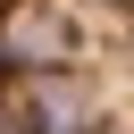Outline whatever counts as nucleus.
Listing matches in <instances>:
<instances>
[{"label": "nucleus", "instance_id": "f257e3e1", "mask_svg": "<svg viewBox=\"0 0 134 134\" xmlns=\"http://www.w3.org/2000/svg\"><path fill=\"white\" fill-rule=\"evenodd\" d=\"M0 134H134V0H0Z\"/></svg>", "mask_w": 134, "mask_h": 134}]
</instances>
